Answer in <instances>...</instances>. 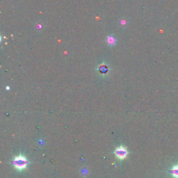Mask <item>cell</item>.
Returning a JSON list of instances; mask_svg holds the SVG:
<instances>
[{"instance_id": "277c9868", "label": "cell", "mask_w": 178, "mask_h": 178, "mask_svg": "<svg viewBox=\"0 0 178 178\" xmlns=\"http://www.w3.org/2000/svg\"><path fill=\"white\" fill-rule=\"evenodd\" d=\"M107 41H108V43H109L110 45H112L113 44L115 43V40H114V38H113V36H111V37H109Z\"/></svg>"}, {"instance_id": "6da1fadb", "label": "cell", "mask_w": 178, "mask_h": 178, "mask_svg": "<svg viewBox=\"0 0 178 178\" xmlns=\"http://www.w3.org/2000/svg\"><path fill=\"white\" fill-rule=\"evenodd\" d=\"M13 164L14 168L17 171H22L26 169L29 164V161L25 156L20 154V155L15 156L14 157L13 160Z\"/></svg>"}, {"instance_id": "3957f363", "label": "cell", "mask_w": 178, "mask_h": 178, "mask_svg": "<svg viewBox=\"0 0 178 178\" xmlns=\"http://www.w3.org/2000/svg\"><path fill=\"white\" fill-rule=\"evenodd\" d=\"M169 173L174 178H178V164L173 166L172 169L170 170Z\"/></svg>"}, {"instance_id": "7a4b0ae2", "label": "cell", "mask_w": 178, "mask_h": 178, "mask_svg": "<svg viewBox=\"0 0 178 178\" xmlns=\"http://www.w3.org/2000/svg\"><path fill=\"white\" fill-rule=\"evenodd\" d=\"M128 153L129 152L127 148H125L123 146H120L118 147L114 152L116 158L120 160L125 159L126 157H127V155H128Z\"/></svg>"}]
</instances>
